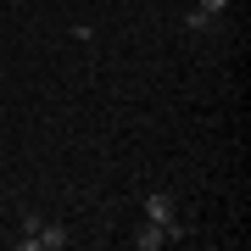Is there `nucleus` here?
Listing matches in <instances>:
<instances>
[{"label": "nucleus", "mask_w": 251, "mask_h": 251, "mask_svg": "<svg viewBox=\"0 0 251 251\" xmlns=\"http://www.w3.org/2000/svg\"><path fill=\"white\" fill-rule=\"evenodd\" d=\"M67 246V229L62 224H39L34 234H23V251H62Z\"/></svg>", "instance_id": "nucleus-1"}, {"label": "nucleus", "mask_w": 251, "mask_h": 251, "mask_svg": "<svg viewBox=\"0 0 251 251\" xmlns=\"http://www.w3.org/2000/svg\"><path fill=\"white\" fill-rule=\"evenodd\" d=\"M145 218H151V224H173V218H179L173 190H151V196H145Z\"/></svg>", "instance_id": "nucleus-2"}, {"label": "nucleus", "mask_w": 251, "mask_h": 251, "mask_svg": "<svg viewBox=\"0 0 251 251\" xmlns=\"http://www.w3.org/2000/svg\"><path fill=\"white\" fill-rule=\"evenodd\" d=\"M156 246H168V234H162V224H151V218H145V224L134 229V251H156Z\"/></svg>", "instance_id": "nucleus-3"}, {"label": "nucleus", "mask_w": 251, "mask_h": 251, "mask_svg": "<svg viewBox=\"0 0 251 251\" xmlns=\"http://www.w3.org/2000/svg\"><path fill=\"white\" fill-rule=\"evenodd\" d=\"M212 23H218V17H206L201 6H196V11H190V17H184V28H190V34H206V28H212Z\"/></svg>", "instance_id": "nucleus-4"}, {"label": "nucleus", "mask_w": 251, "mask_h": 251, "mask_svg": "<svg viewBox=\"0 0 251 251\" xmlns=\"http://www.w3.org/2000/svg\"><path fill=\"white\" fill-rule=\"evenodd\" d=\"M201 11H206V17H218V11H229V0H201Z\"/></svg>", "instance_id": "nucleus-5"}]
</instances>
